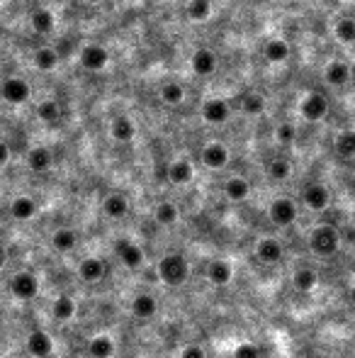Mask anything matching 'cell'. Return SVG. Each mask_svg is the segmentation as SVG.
<instances>
[{
  "label": "cell",
  "mask_w": 355,
  "mask_h": 358,
  "mask_svg": "<svg viewBox=\"0 0 355 358\" xmlns=\"http://www.w3.org/2000/svg\"><path fill=\"white\" fill-rule=\"evenodd\" d=\"M156 275H159V281L165 283V286L181 288L183 283H187V275H190V266H187L185 256H181V254H165L163 259L159 261Z\"/></svg>",
  "instance_id": "6da1fadb"
},
{
  "label": "cell",
  "mask_w": 355,
  "mask_h": 358,
  "mask_svg": "<svg viewBox=\"0 0 355 358\" xmlns=\"http://www.w3.org/2000/svg\"><path fill=\"white\" fill-rule=\"evenodd\" d=\"M309 249H312V254L321 256V259L334 256L336 251L341 249L338 229L331 227V224H319V227H314L312 234H309Z\"/></svg>",
  "instance_id": "7a4b0ae2"
},
{
  "label": "cell",
  "mask_w": 355,
  "mask_h": 358,
  "mask_svg": "<svg viewBox=\"0 0 355 358\" xmlns=\"http://www.w3.org/2000/svg\"><path fill=\"white\" fill-rule=\"evenodd\" d=\"M0 98L8 105H25L32 98V86L22 76H8L0 83Z\"/></svg>",
  "instance_id": "3957f363"
},
{
  "label": "cell",
  "mask_w": 355,
  "mask_h": 358,
  "mask_svg": "<svg viewBox=\"0 0 355 358\" xmlns=\"http://www.w3.org/2000/svg\"><path fill=\"white\" fill-rule=\"evenodd\" d=\"M297 215L299 210L292 197H275L268 208V217L275 227H290V224L297 222Z\"/></svg>",
  "instance_id": "277c9868"
},
{
  "label": "cell",
  "mask_w": 355,
  "mask_h": 358,
  "mask_svg": "<svg viewBox=\"0 0 355 358\" xmlns=\"http://www.w3.org/2000/svg\"><path fill=\"white\" fill-rule=\"evenodd\" d=\"M114 254H117V259L122 261L124 268H129V270H139L146 259L144 249H141L139 244H134L132 239H117V241H114Z\"/></svg>",
  "instance_id": "5b68a950"
},
{
  "label": "cell",
  "mask_w": 355,
  "mask_h": 358,
  "mask_svg": "<svg viewBox=\"0 0 355 358\" xmlns=\"http://www.w3.org/2000/svg\"><path fill=\"white\" fill-rule=\"evenodd\" d=\"M299 115L307 122H321L329 115V98L324 93H307L299 103Z\"/></svg>",
  "instance_id": "8992f818"
},
{
  "label": "cell",
  "mask_w": 355,
  "mask_h": 358,
  "mask_svg": "<svg viewBox=\"0 0 355 358\" xmlns=\"http://www.w3.org/2000/svg\"><path fill=\"white\" fill-rule=\"evenodd\" d=\"M78 61H81V66L85 68V71L100 73L108 68L110 54L108 49L100 47V44H85V47L81 49V54H78Z\"/></svg>",
  "instance_id": "52a82bcc"
},
{
  "label": "cell",
  "mask_w": 355,
  "mask_h": 358,
  "mask_svg": "<svg viewBox=\"0 0 355 358\" xmlns=\"http://www.w3.org/2000/svg\"><path fill=\"white\" fill-rule=\"evenodd\" d=\"M200 112L207 125H227L229 117H232V105L224 98H207L202 103Z\"/></svg>",
  "instance_id": "ba28073f"
},
{
  "label": "cell",
  "mask_w": 355,
  "mask_h": 358,
  "mask_svg": "<svg viewBox=\"0 0 355 358\" xmlns=\"http://www.w3.org/2000/svg\"><path fill=\"white\" fill-rule=\"evenodd\" d=\"M302 203L307 205L312 212H324L331 205V192L324 183H309L302 190Z\"/></svg>",
  "instance_id": "9c48e42d"
},
{
  "label": "cell",
  "mask_w": 355,
  "mask_h": 358,
  "mask_svg": "<svg viewBox=\"0 0 355 358\" xmlns=\"http://www.w3.org/2000/svg\"><path fill=\"white\" fill-rule=\"evenodd\" d=\"M202 166L212 168V171H221V168L229 166V149L227 144H221V141H210V144L202 146Z\"/></svg>",
  "instance_id": "30bf717a"
},
{
  "label": "cell",
  "mask_w": 355,
  "mask_h": 358,
  "mask_svg": "<svg viewBox=\"0 0 355 358\" xmlns=\"http://www.w3.org/2000/svg\"><path fill=\"white\" fill-rule=\"evenodd\" d=\"M10 292L17 297V300H32V297L39 292V281L37 275L30 273V270H20L10 278Z\"/></svg>",
  "instance_id": "8fae6325"
},
{
  "label": "cell",
  "mask_w": 355,
  "mask_h": 358,
  "mask_svg": "<svg viewBox=\"0 0 355 358\" xmlns=\"http://www.w3.org/2000/svg\"><path fill=\"white\" fill-rule=\"evenodd\" d=\"M27 353L34 358H49L54 353V339L49 337L47 332H41V329H34V332H30V337H27Z\"/></svg>",
  "instance_id": "7c38bea8"
},
{
  "label": "cell",
  "mask_w": 355,
  "mask_h": 358,
  "mask_svg": "<svg viewBox=\"0 0 355 358\" xmlns=\"http://www.w3.org/2000/svg\"><path fill=\"white\" fill-rule=\"evenodd\" d=\"M105 270H108V266H105L103 259L88 256V259H83L81 263H78V278H81L83 283H100L105 278Z\"/></svg>",
  "instance_id": "4fadbf2b"
},
{
  "label": "cell",
  "mask_w": 355,
  "mask_h": 358,
  "mask_svg": "<svg viewBox=\"0 0 355 358\" xmlns=\"http://www.w3.org/2000/svg\"><path fill=\"white\" fill-rule=\"evenodd\" d=\"M256 256L263 261V263H280L285 256V249H283V244H280V239L263 237L256 244Z\"/></svg>",
  "instance_id": "5bb4252c"
},
{
  "label": "cell",
  "mask_w": 355,
  "mask_h": 358,
  "mask_svg": "<svg viewBox=\"0 0 355 358\" xmlns=\"http://www.w3.org/2000/svg\"><path fill=\"white\" fill-rule=\"evenodd\" d=\"M110 135H112V139L119 141V144H129V141H134V137H136L134 119L127 117V115H117V117L110 122Z\"/></svg>",
  "instance_id": "9a60e30c"
},
{
  "label": "cell",
  "mask_w": 355,
  "mask_h": 358,
  "mask_svg": "<svg viewBox=\"0 0 355 358\" xmlns=\"http://www.w3.org/2000/svg\"><path fill=\"white\" fill-rule=\"evenodd\" d=\"M234 278V268L229 261L224 259H214L210 261V266H207V281L212 283V286H229Z\"/></svg>",
  "instance_id": "2e32d148"
},
{
  "label": "cell",
  "mask_w": 355,
  "mask_h": 358,
  "mask_svg": "<svg viewBox=\"0 0 355 358\" xmlns=\"http://www.w3.org/2000/svg\"><path fill=\"white\" fill-rule=\"evenodd\" d=\"M190 66L195 76H212L216 71V54L212 49H197L190 57Z\"/></svg>",
  "instance_id": "e0dca14e"
},
{
  "label": "cell",
  "mask_w": 355,
  "mask_h": 358,
  "mask_svg": "<svg viewBox=\"0 0 355 358\" xmlns=\"http://www.w3.org/2000/svg\"><path fill=\"white\" fill-rule=\"evenodd\" d=\"M324 81L334 88H343L345 83L350 81V66L341 59H334V61L326 63L324 68Z\"/></svg>",
  "instance_id": "ac0fdd59"
},
{
  "label": "cell",
  "mask_w": 355,
  "mask_h": 358,
  "mask_svg": "<svg viewBox=\"0 0 355 358\" xmlns=\"http://www.w3.org/2000/svg\"><path fill=\"white\" fill-rule=\"evenodd\" d=\"M129 310H132V315H134L136 319H151V317H156V312H159V302H156V297L149 295V292H141V295H136L134 300H132Z\"/></svg>",
  "instance_id": "d6986e66"
},
{
  "label": "cell",
  "mask_w": 355,
  "mask_h": 358,
  "mask_svg": "<svg viewBox=\"0 0 355 358\" xmlns=\"http://www.w3.org/2000/svg\"><path fill=\"white\" fill-rule=\"evenodd\" d=\"M27 166L34 173H44L54 166V154L47 146H34V149L27 154Z\"/></svg>",
  "instance_id": "ffe728a7"
},
{
  "label": "cell",
  "mask_w": 355,
  "mask_h": 358,
  "mask_svg": "<svg viewBox=\"0 0 355 358\" xmlns=\"http://www.w3.org/2000/svg\"><path fill=\"white\" fill-rule=\"evenodd\" d=\"M103 212L108 215L110 219H122L129 215V200L122 195V192H110L103 200Z\"/></svg>",
  "instance_id": "44dd1931"
},
{
  "label": "cell",
  "mask_w": 355,
  "mask_h": 358,
  "mask_svg": "<svg viewBox=\"0 0 355 358\" xmlns=\"http://www.w3.org/2000/svg\"><path fill=\"white\" fill-rule=\"evenodd\" d=\"M192 178H195V168L187 159H178L168 166V181L173 186H187Z\"/></svg>",
  "instance_id": "7402d4cb"
},
{
  "label": "cell",
  "mask_w": 355,
  "mask_h": 358,
  "mask_svg": "<svg viewBox=\"0 0 355 358\" xmlns=\"http://www.w3.org/2000/svg\"><path fill=\"white\" fill-rule=\"evenodd\" d=\"M224 195L232 200V203H243L251 195V183L243 176H232L227 183H224Z\"/></svg>",
  "instance_id": "603a6c76"
},
{
  "label": "cell",
  "mask_w": 355,
  "mask_h": 358,
  "mask_svg": "<svg viewBox=\"0 0 355 358\" xmlns=\"http://www.w3.org/2000/svg\"><path fill=\"white\" fill-rule=\"evenodd\" d=\"M263 57L270 63H285L290 59V44L285 39H280V37H273L263 47Z\"/></svg>",
  "instance_id": "cb8c5ba5"
},
{
  "label": "cell",
  "mask_w": 355,
  "mask_h": 358,
  "mask_svg": "<svg viewBox=\"0 0 355 358\" xmlns=\"http://www.w3.org/2000/svg\"><path fill=\"white\" fill-rule=\"evenodd\" d=\"M37 210H39L37 208V200L30 195H17L10 205V215L15 219H20V222H30V219L37 215Z\"/></svg>",
  "instance_id": "d4e9b609"
},
{
  "label": "cell",
  "mask_w": 355,
  "mask_h": 358,
  "mask_svg": "<svg viewBox=\"0 0 355 358\" xmlns=\"http://www.w3.org/2000/svg\"><path fill=\"white\" fill-rule=\"evenodd\" d=\"M76 246H78V234L73 229L63 227L52 234V249L59 251V254H71Z\"/></svg>",
  "instance_id": "484cf974"
},
{
  "label": "cell",
  "mask_w": 355,
  "mask_h": 358,
  "mask_svg": "<svg viewBox=\"0 0 355 358\" xmlns=\"http://www.w3.org/2000/svg\"><path fill=\"white\" fill-rule=\"evenodd\" d=\"M114 351H117V346L105 334H98V337H93L88 341V356L90 358H112Z\"/></svg>",
  "instance_id": "4316f807"
},
{
  "label": "cell",
  "mask_w": 355,
  "mask_h": 358,
  "mask_svg": "<svg viewBox=\"0 0 355 358\" xmlns=\"http://www.w3.org/2000/svg\"><path fill=\"white\" fill-rule=\"evenodd\" d=\"M30 25L37 34H49V32L57 27V20H54L52 10H47V8H37V10H32V15H30Z\"/></svg>",
  "instance_id": "83f0119b"
},
{
  "label": "cell",
  "mask_w": 355,
  "mask_h": 358,
  "mask_svg": "<svg viewBox=\"0 0 355 358\" xmlns=\"http://www.w3.org/2000/svg\"><path fill=\"white\" fill-rule=\"evenodd\" d=\"M292 286L297 288L299 292H312L316 286H319V275H316L314 268H309V266H302V268L294 270Z\"/></svg>",
  "instance_id": "f1b7e54d"
},
{
  "label": "cell",
  "mask_w": 355,
  "mask_h": 358,
  "mask_svg": "<svg viewBox=\"0 0 355 358\" xmlns=\"http://www.w3.org/2000/svg\"><path fill=\"white\" fill-rule=\"evenodd\" d=\"M154 219L161 224V227H173V224L181 219V210H178L175 203H170V200H163V203L156 205Z\"/></svg>",
  "instance_id": "f546056e"
},
{
  "label": "cell",
  "mask_w": 355,
  "mask_h": 358,
  "mask_svg": "<svg viewBox=\"0 0 355 358\" xmlns=\"http://www.w3.org/2000/svg\"><path fill=\"white\" fill-rule=\"evenodd\" d=\"M76 300L73 297H68V295H61V297H57L54 300V305H52V315H54V319L57 322H68V319H73L76 317Z\"/></svg>",
  "instance_id": "4dcf8cb0"
},
{
  "label": "cell",
  "mask_w": 355,
  "mask_h": 358,
  "mask_svg": "<svg viewBox=\"0 0 355 358\" xmlns=\"http://www.w3.org/2000/svg\"><path fill=\"white\" fill-rule=\"evenodd\" d=\"M334 149L341 159H355V130H345L336 137Z\"/></svg>",
  "instance_id": "1f68e13d"
},
{
  "label": "cell",
  "mask_w": 355,
  "mask_h": 358,
  "mask_svg": "<svg viewBox=\"0 0 355 358\" xmlns=\"http://www.w3.org/2000/svg\"><path fill=\"white\" fill-rule=\"evenodd\" d=\"M159 95H161V100H163L165 105L173 108V105H181L183 100H185V88H183L178 81H168V83L161 86Z\"/></svg>",
  "instance_id": "d6a6232c"
},
{
  "label": "cell",
  "mask_w": 355,
  "mask_h": 358,
  "mask_svg": "<svg viewBox=\"0 0 355 358\" xmlns=\"http://www.w3.org/2000/svg\"><path fill=\"white\" fill-rule=\"evenodd\" d=\"M334 37L341 44H355V20L353 17H338L334 25Z\"/></svg>",
  "instance_id": "836d02e7"
},
{
  "label": "cell",
  "mask_w": 355,
  "mask_h": 358,
  "mask_svg": "<svg viewBox=\"0 0 355 358\" xmlns=\"http://www.w3.org/2000/svg\"><path fill=\"white\" fill-rule=\"evenodd\" d=\"M34 66L39 71H54L59 66V52L52 47H41L34 52Z\"/></svg>",
  "instance_id": "e575fe53"
},
{
  "label": "cell",
  "mask_w": 355,
  "mask_h": 358,
  "mask_svg": "<svg viewBox=\"0 0 355 358\" xmlns=\"http://www.w3.org/2000/svg\"><path fill=\"white\" fill-rule=\"evenodd\" d=\"M37 117L44 122V125H57L59 117H61V108H59L57 100H41L37 105Z\"/></svg>",
  "instance_id": "d590c367"
},
{
  "label": "cell",
  "mask_w": 355,
  "mask_h": 358,
  "mask_svg": "<svg viewBox=\"0 0 355 358\" xmlns=\"http://www.w3.org/2000/svg\"><path fill=\"white\" fill-rule=\"evenodd\" d=\"M212 15V0H190L187 3V17L192 22H205Z\"/></svg>",
  "instance_id": "8d00e7d4"
},
{
  "label": "cell",
  "mask_w": 355,
  "mask_h": 358,
  "mask_svg": "<svg viewBox=\"0 0 355 358\" xmlns=\"http://www.w3.org/2000/svg\"><path fill=\"white\" fill-rule=\"evenodd\" d=\"M268 176L273 178V181H287L290 176H292V163L287 161V159H273V161L268 163Z\"/></svg>",
  "instance_id": "74e56055"
},
{
  "label": "cell",
  "mask_w": 355,
  "mask_h": 358,
  "mask_svg": "<svg viewBox=\"0 0 355 358\" xmlns=\"http://www.w3.org/2000/svg\"><path fill=\"white\" fill-rule=\"evenodd\" d=\"M241 110L246 115H261L265 110V98L261 93H246L241 100Z\"/></svg>",
  "instance_id": "f35d334b"
},
{
  "label": "cell",
  "mask_w": 355,
  "mask_h": 358,
  "mask_svg": "<svg viewBox=\"0 0 355 358\" xmlns=\"http://www.w3.org/2000/svg\"><path fill=\"white\" fill-rule=\"evenodd\" d=\"M275 139H278L280 146L294 144V139H297V130H294L292 122H280L278 130H275Z\"/></svg>",
  "instance_id": "ab89813d"
},
{
  "label": "cell",
  "mask_w": 355,
  "mask_h": 358,
  "mask_svg": "<svg viewBox=\"0 0 355 358\" xmlns=\"http://www.w3.org/2000/svg\"><path fill=\"white\" fill-rule=\"evenodd\" d=\"M232 358H261V348H258L253 341H241L234 346Z\"/></svg>",
  "instance_id": "60d3db41"
},
{
  "label": "cell",
  "mask_w": 355,
  "mask_h": 358,
  "mask_svg": "<svg viewBox=\"0 0 355 358\" xmlns=\"http://www.w3.org/2000/svg\"><path fill=\"white\" fill-rule=\"evenodd\" d=\"M181 358H207V353L200 344H187V346L181 351Z\"/></svg>",
  "instance_id": "b9f144b4"
},
{
  "label": "cell",
  "mask_w": 355,
  "mask_h": 358,
  "mask_svg": "<svg viewBox=\"0 0 355 358\" xmlns=\"http://www.w3.org/2000/svg\"><path fill=\"white\" fill-rule=\"evenodd\" d=\"M8 161H10V146L6 141H0V168L8 166Z\"/></svg>",
  "instance_id": "7bdbcfd3"
},
{
  "label": "cell",
  "mask_w": 355,
  "mask_h": 358,
  "mask_svg": "<svg viewBox=\"0 0 355 358\" xmlns=\"http://www.w3.org/2000/svg\"><path fill=\"white\" fill-rule=\"evenodd\" d=\"M6 263H8V249L3 244H0V270L6 268Z\"/></svg>",
  "instance_id": "ee69618b"
},
{
  "label": "cell",
  "mask_w": 355,
  "mask_h": 358,
  "mask_svg": "<svg viewBox=\"0 0 355 358\" xmlns=\"http://www.w3.org/2000/svg\"><path fill=\"white\" fill-rule=\"evenodd\" d=\"M348 300H350V305L355 307V286H353V288H350V290H348Z\"/></svg>",
  "instance_id": "f6af8a7d"
},
{
  "label": "cell",
  "mask_w": 355,
  "mask_h": 358,
  "mask_svg": "<svg viewBox=\"0 0 355 358\" xmlns=\"http://www.w3.org/2000/svg\"><path fill=\"white\" fill-rule=\"evenodd\" d=\"M83 3H88V6H98L100 0H83Z\"/></svg>",
  "instance_id": "bcb514c9"
}]
</instances>
